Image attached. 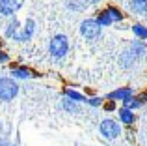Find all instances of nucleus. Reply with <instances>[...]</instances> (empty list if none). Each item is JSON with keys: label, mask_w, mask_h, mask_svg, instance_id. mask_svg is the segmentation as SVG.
Masks as SVG:
<instances>
[{"label": "nucleus", "mask_w": 147, "mask_h": 146, "mask_svg": "<svg viewBox=\"0 0 147 146\" xmlns=\"http://www.w3.org/2000/svg\"><path fill=\"white\" fill-rule=\"evenodd\" d=\"M144 53H145V43H140V41L130 43V47L121 55V66L123 68L134 66V62H138V60L144 56Z\"/></svg>", "instance_id": "f257e3e1"}, {"label": "nucleus", "mask_w": 147, "mask_h": 146, "mask_svg": "<svg viewBox=\"0 0 147 146\" xmlns=\"http://www.w3.org/2000/svg\"><path fill=\"white\" fill-rule=\"evenodd\" d=\"M69 51V41L67 38L63 36V34H58V36L52 38V41H50V55L54 56V58H61V56H65Z\"/></svg>", "instance_id": "f03ea898"}, {"label": "nucleus", "mask_w": 147, "mask_h": 146, "mask_svg": "<svg viewBox=\"0 0 147 146\" xmlns=\"http://www.w3.org/2000/svg\"><path fill=\"white\" fill-rule=\"evenodd\" d=\"M19 86L13 79H7V77H2L0 79V99L2 101H9L17 96Z\"/></svg>", "instance_id": "7ed1b4c3"}, {"label": "nucleus", "mask_w": 147, "mask_h": 146, "mask_svg": "<svg viewBox=\"0 0 147 146\" xmlns=\"http://www.w3.org/2000/svg\"><path fill=\"white\" fill-rule=\"evenodd\" d=\"M99 131H100V135H102L104 139H115V137H119V133H121V126H119L115 120L106 118V120L100 122Z\"/></svg>", "instance_id": "20e7f679"}, {"label": "nucleus", "mask_w": 147, "mask_h": 146, "mask_svg": "<svg viewBox=\"0 0 147 146\" xmlns=\"http://www.w3.org/2000/svg\"><path fill=\"white\" fill-rule=\"evenodd\" d=\"M80 32H82V36L88 38V40H95V38L100 36V26L93 19H86V21L80 25Z\"/></svg>", "instance_id": "39448f33"}, {"label": "nucleus", "mask_w": 147, "mask_h": 146, "mask_svg": "<svg viewBox=\"0 0 147 146\" xmlns=\"http://www.w3.org/2000/svg\"><path fill=\"white\" fill-rule=\"evenodd\" d=\"M24 0H0V15H11L22 6Z\"/></svg>", "instance_id": "423d86ee"}, {"label": "nucleus", "mask_w": 147, "mask_h": 146, "mask_svg": "<svg viewBox=\"0 0 147 146\" xmlns=\"http://www.w3.org/2000/svg\"><path fill=\"white\" fill-rule=\"evenodd\" d=\"M129 98H132V88H119V90L108 94V99H123L125 101Z\"/></svg>", "instance_id": "0eeeda50"}, {"label": "nucleus", "mask_w": 147, "mask_h": 146, "mask_svg": "<svg viewBox=\"0 0 147 146\" xmlns=\"http://www.w3.org/2000/svg\"><path fill=\"white\" fill-rule=\"evenodd\" d=\"M129 6L134 13H145L147 11V0H129Z\"/></svg>", "instance_id": "6e6552de"}, {"label": "nucleus", "mask_w": 147, "mask_h": 146, "mask_svg": "<svg viewBox=\"0 0 147 146\" xmlns=\"http://www.w3.org/2000/svg\"><path fill=\"white\" fill-rule=\"evenodd\" d=\"M34 21L32 19H28V21H26V25H24V32L21 34V36H17L15 38V40H19V41H24V40H30V38H32V34H34Z\"/></svg>", "instance_id": "1a4fd4ad"}, {"label": "nucleus", "mask_w": 147, "mask_h": 146, "mask_svg": "<svg viewBox=\"0 0 147 146\" xmlns=\"http://www.w3.org/2000/svg\"><path fill=\"white\" fill-rule=\"evenodd\" d=\"M119 118H121L123 124H132L134 122V113L123 107V109H119Z\"/></svg>", "instance_id": "9d476101"}, {"label": "nucleus", "mask_w": 147, "mask_h": 146, "mask_svg": "<svg viewBox=\"0 0 147 146\" xmlns=\"http://www.w3.org/2000/svg\"><path fill=\"white\" fill-rule=\"evenodd\" d=\"M144 101H145L144 98H129V99H125V109H129V111L138 109V107H142Z\"/></svg>", "instance_id": "9b49d317"}, {"label": "nucleus", "mask_w": 147, "mask_h": 146, "mask_svg": "<svg viewBox=\"0 0 147 146\" xmlns=\"http://www.w3.org/2000/svg\"><path fill=\"white\" fill-rule=\"evenodd\" d=\"M11 75L19 77V79H28V77H32V71L24 70V68H13V70H11Z\"/></svg>", "instance_id": "f8f14e48"}, {"label": "nucleus", "mask_w": 147, "mask_h": 146, "mask_svg": "<svg viewBox=\"0 0 147 146\" xmlns=\"http://www.w3.org/2000/svg\"><path fill=\"white\" fill-rule=\"evenodd\" d=\"M97 23L99 26H108V25H112V19H110V15L106 13V11H100V13L97 15Z\"/></svg>", "instance_id": "ddd939ff"}, {"label": "nucleus", "mask_w": 147, "mask_h": 146, "mask_svg": "<svg viewBox=\"0 0 147 146\" xmlns=\"http://www.w3.org/2000/svg\"><path fill=\"white\" fill-rule=\"evenodd\" d=\"M132 32L136 38H140V40H147V28L144 25H134L132 26Z\"/></svg>", "instance_id": "4468645a"}, {"label": "nucleus", "mask_w": 147, "mask_h": 146, "mask_svg": "<svg viewBox=\"0 0 147 146\" xmlns=\"http://www.w3.org/2000/svg\"><path fill=\"white\" fill-rule=\"evenodd\" d=\"M63 109H65V111H69V113H78L80 107H78V103H76V101L65 99V101H63Z\"/></svg>", "instance_id": "2eb2a0df"}, {"label": "nucleus", "mask_w": 147, "mask_h": 146, "mask_svg": "<svg viewBox=\"0 0 147 146\" xmlns=\"http://www.w3.org/2000/svg\"><path fill=\"white\" fill-rule=\"evenodd\" d=\"M106 13L110 15L112 23H114V21H123V13H121L119 10H115V8H108V10H106Z\"/></svg>", "instance_id": "dca6fc26"}, {"label": "nucleus", "mask_w": 147, "mask_h": 146, "mask_svg": "<svg viewBox=\"0 0 147 146\" xmlns=\"http://www.w3.org/2000/svg\"><path fill=\"white\" fill-rule=\"evenodd\" d=\"M65 96H67V99H71V101H84V96L78 94V92H75V90H65Z\"/></svg>", "instance_id": "f3484780"}, {"label": "nucleus", "mask_w": 147, "mask_h": 146, "mask_svg": "<svg viewBox=\"0 0 147 146\" xmlns=\"http://www.w3.org/2000/svg\"><path fill=\"white\" fill-rule=\"evenodd\" d=\"M17 26H19V21H17V19H11V25L7 26V30H6V36L13 38V36H15V32H17Z\"/></svg>", "instance_id": "a211bd4d"}, {"label": "nucleus", "mask_w": 147, "mask_h": 146, "mask_svg": "<svg viewBox=\"0 0 147 146\" xmlns=\"http://www.w3.org/2000/svg\"><path fill=\"white\" fill-rule=\"evenodd\" d=\"M88 103H90L91 107H99L100 103H102V99L100 98H91V99H88Z\"/></svg>", "instance_id": "6ab92c4d"}, {"label": "nucleus", "mask_w": 147, "mask_h": 146, "mask_svg": "<svg viewBox=\"0 0 147 146\" xmlns=\"http://www.w3.org/2000/svg\"><path fill=\"white\" fill-rule=\"evenodd\" d=\"M0 146H13L9 143V141H6V139H0Z\"/></svg>", "instance_id": "aec40b11"}, {"label": "nucleus", "mask_w": 147, "mask_h": 146, "mask_svg": "<svg viewBox=\"0 0 147 146\" xmlns=\"http://www.w3.org/2000/svg\"><path fill=\"white\" fill-rule=\"evenodd\" d=\"M6 60H7V55H6V53H2V51H0V62H6Z\"/></svg>", "instance_id": "412c9836"}, {"label": "nucleus", "mask_w": 147, "mask_h": 146, "mask_svg": "<svg viewBox=\"0 0 147 146\" xmlns=\"http://www.w3.org/2000/svg\"><path fill=\"white\" fill-rule=\"evenodd\" d=\"M86 2H91V4H95V2H99V0H86Z\"/></svg>", "instance_id": "4be33fe9"}]
</instances>
